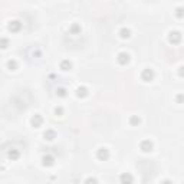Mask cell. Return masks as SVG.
<instances>
[{"instance_id": "11", "label": "cell", "mask_w": 184, "mask_h": 184, "mask_svg": "<svg viewBox=\"0 0 184 184\" xmlns=\"http://www.w3.org/2000/svg\"><path fill=\"white\" fill-rule=\"evenodd\" d=\"M59 68L63 72H66V70H70L72 69V62H70L69 59H63V60H60V63H59Z\"/></svg>"}, {"instance_id": "3", "label": "cell", "mask_w": 184, "mask_h": 184, "mask_svg": "<svg viewBox=\"0 0 184 184\" xmlns=\"http://www.w3.org/2000/svg\"><path fill=\"white\" fill-rule=\"evenodd\" d=\"M140 150L142 152H151L154 150V144L150 140H142L140 142Z\"/></svg>"}, {"instance_id": "19", "label": "cell", "mask_w": 184, "mask_h": 184, "mask_svg": "<svg viewBox=\"0 0 184 184\" xmlns=\"http://www.w3.org/2000/svg\"><path fill=\"white\" fill-rule=\"evenodd\" d=\"M10 45V40L7 38H0V49H7Z\"/></svg>"}, {"instance_id": "4", "label": "cell", "mask_w": 184, "mask_h": 184, "mask_svg": "<svg viewBox=\"0 0 184 184\" xmlns=\"http://www.w3.org/2000/svg\"><path fill=\"white\" fill-rule=\"evenodd\" d=\"M168 42L173 45H179L181 42V32H177V30L170 32L168 33Z\"/></svg>"}, {"instance_id": "2", "label": "cell", "mask_w": 184, "mask_h": 184, "mask_svg": "<svg viewBox=\"0 0 184 184\" xmlns=\"http://www.w3.org/2000/svg\"><path fill=\"white\" fill-rule=\"evenodd\" d=\"M109 150L108 148H105V147H101L99 150H97V158L99 161H107L109 158Z\"/></svg>"}, {"instance_id": "14", "label": "cell", "mask_w": 184, "mask_h": 184, "mask_svg": "<svg viewBox=\"0 0 184 184\" xmlns=\"http://www.w3.org/2000/svg\"><path fill=\"white\" fill-rule=\"evenodd\" d=\"M118 35H119V38L121 39H128L131 36V30L128 29V27H121Z\"/></svg>"}, {"instance_id": "22", "label": "cell", "mask_w": 184, "mask_h": 184, "mask_svg": "<svg viewBox=\"0 0 184 184\" xmlns=\"http://www.w3.org/2000/svg\"><path fill=\"white\" fill-rule=\"evenodd\" d=\"M177 16H179L180 19L183 17V9H181V7H179V9H177Z\"/></svg>"}, {"instance_id": "13", "label": "cell", "mask_w": 184, "mask_h": 184, "mask_svg": "<svg viewBox=\"0 0 184 184\" xmlns=\"http://www.w3.org/2000/svg\"><path fill=\"white\" fill-rule=\"evenodd\" d=\"M89 95V91H88L87 87H79L76 89V97L78 98H87Z\"/></svg>"}, {"instance_id": "18", "label": "cell", "mask_w": 184, "mask_h": 184, "mask_svg": "<svg viewBox=\"0 0 184 184\" xmlns=\"http://www.w3.org/2000/svg\"><path fill=\"white\" fill-rule=\"evenodd\" d=\"M56 95H58L59 98H66V95H68V91H66V88H63V87L58 88V89H56Z\"/></svg>"}, {"instance_id": "6", "label": "cell", "mask_w": 184, "mask_h": 184, "mask_svg": "<svg viewBox=\"0 0 184 184\" xmlns=\"http://www.w3.org/2000/svg\"><path fill=\"white\" fill-rule=\"evenodd\" d=\"M119 183L121 184H132L134 183V177L131 173H122L119 175Z\"/></svg>"}, {"instance_id": "7", "label": "cell", "mask_w": 184, "mask_h": 184, "mask_svg": "<svg viewBox=\"0 0 184 184\" xmlns=\"http://www.w3.org/2000/svg\"><path fill=\"white\" fill-rule=\"evenodd\" d=\"M30 124H32L33 128H40L42 124H43V118H42V115L35 114L32 117V119H30Z\"/></svg>"}, {"instance_id": "9", "label": "cell", "mask_w": 184, "mask_h": 184, "mask_svg": "<svg viewBox=\"0 0 184 184\" xmlns=\"http://www.w3.org/2000/svg\"><path fill=\"white\" fill-rule=\"evenodd\" d=\"M42 164H43L45 167H52V165H55V157L50 155V154H46L42 158Z\"/></svg>"}, {"instance_id": "1", "label": "cell", "mask_w": 184, "mask_h": 184, "mask_svg": "<svg viewBox=\"0 0 184 184\" xmlns=\"http://www.w3.org/2000/svg\"><path fill=\"white\" fill-rule=\"evenodd\" d=\"M154 78H155V72L151 68L142 69V72H141V79L144 82H151V81H154Z\"/></svg>"}, {"instance_id": "8", "label": "cell", "mask_w": 184, "mask_h": 184, "mask_svg": "<svg viewBox=\"0 0 184 184\" xmlns=\"http://www.w3.org/2000/svg\"><path fill=\"white\" fill-rule=\"evenodd\" d=\"M7 27H9V30L12 33H17V32H20V29H22V22L20 20H12Z\"/></svg>"}, {"instance_id": "21", "label": "cell", "mask_w": 184, "mask_h": 184, "mask_svg": "<svg viewBox=\"0 0 184 184\" xmlns=\"http://www.w3.org/2000/svg\"><path fill=\"white\" fill-rule=\"evenodd\" d=\"M63 112H65V111H63L62 107H56V108H55V115H58V117H62Z\"/></svg>"}, {"instance_id": "25", "label": "cell", "mask_w": 184, "mask_h": 184, "mask_svg": "<svg viewBox=\"0 0 184 184\" xmlns=\"http://www.w3.org/2000/svg\"><path fill=\"white\" fill-rule=\"evenodd\" d=\"M179 73H180V76H183V66H180L179 68Z\"/></svg>"}, {"instance_id": "26", "label": "cell", "mask_w": 184, "mask_h": 184, "mask_svg": "<svg viewBox=\"0 0 184 184\" xmlns=\"http://www.w3.org/2000/svg\"><path fill=\"white\" fill-rule=\"evenodd\" d=\"M33 56H40V52H39V50H36V52H33Z\"/></svg>"}, {"instance_id": "5", "label": "cell", "mask_w": 184, "mask_h": 184, "mask_svg": "<svg viewBox=\"0 0 184 184\" xmlns=\"http://www.w3.org/2000/svg\"><path fill=\"white\" fill-rule=\"evenodd\" d=\"M117 60H118V63L121 66H125L130 63V55L127 53V52H119L118 56H117Z\"/></svg>"}, {"instance_id": "16", "label": "cell", "mask_w": 184, "mask_h": 184, "mask_svg": "<svg viewBox=\"0 0 184 184\" xmlns=\"http://www.w3.org/2000/svg\"><path fill=\"white\" fill-rule=\"evenodd\" d=\"M7 157L10 158L12 161H15V160H17V158L20 157V152H19V150H9Z\"/></svg>"}, {"instance_id": "12", "label": "cell", "mask_w": 184, "mask_h": 184, "mask_svg": "<svg viewBox=\"0 0 184 184\" xmlns=\"http://www.w3.org/2000/svg\"><path fill=\"white\" fill-rule=\"evenodd\" d=\"M43 138L46 141H53L55 138H56V132H55V130H50V128L46 130L43 132Z\"/></svg>"}, {"instance_id": "24", "label": "cell", "mask_w": 184, "mask_h": 184, "mask_svg": "<svg viewBox=\"0 0 184 184\" xmlns=\"http://www.w3.org/2000/svg\"><path fill=\"white\" fill-rule=\"evenodd\" d=\"M160 184H173V183H171L170 180H164V181H161V183H160Z\"/></svg>"}, {"instance_id": "17", "label": "cell", "mask_w": 184, "mask_h": 184, "mask_svg": "<svg viewBox=\"0 0 184 184\" xmlns=\"http://www.w3.org/2000/svg\"><path fill=\"white\" fill-rule=\"evenodd\" d=\"M128 121H130V124L132 125V127H138V125L141 124V118L138 115H131Z\"/></svg>"}, {"instance_id": "23", "label": "cell", "mask_w": 184, "mask_h": 184, "mask_svg": "<svg viewBox=\"0 0 184 184\" xmlns=\"http://www.w3.org/2000/svg\"><path fill=\"white\" fill-rule=\"evenodd\" d=\"M177 102H179V104L183 102V95H181V94H180V95H177Z\"/></svg>"}, {"instance_id": "15", "label": "cell", "mask_w": 184, "mask_h": 184, "mask_svg": "<svg viewBox=\"0 0 184 184\" xmlns=\"http://www.w3.org/2000/svg\"><path fill=\"white\" fill-rule=\"evenodd\" d=\"M6 68L9 70H16L17 69V60L16 59H9L6 62Z\"/></svg>"}, {"instance_id": "10", "label": "cell", "mask_w": 184, "mask_h": 184, "mask_svg": "<svg viewBox=\"0 0 184 184\" xmlns=\"http://www.w3.org/2000/svg\"><path fill=\"white\" fill-rule=\"evenodd\" d=\"M81 25L79 23H72L69 26V33L70 35H73V36H76V35H81Z\"/></svg>"}, {"instance_id": "20", "label": "cell", "mask_w": 184, "mask_h": 184, "mask_svg": "<svg viewBox=\"0 0 184 184\" xmlns=\"http://www.w3.org/2000/svg\"><path fill=\"white\" fill-rule=\"evenodd\" d=\"M83 184H98V180L95 179V177H88V179L83 181Z\"/></svg>"}]
</instances>
